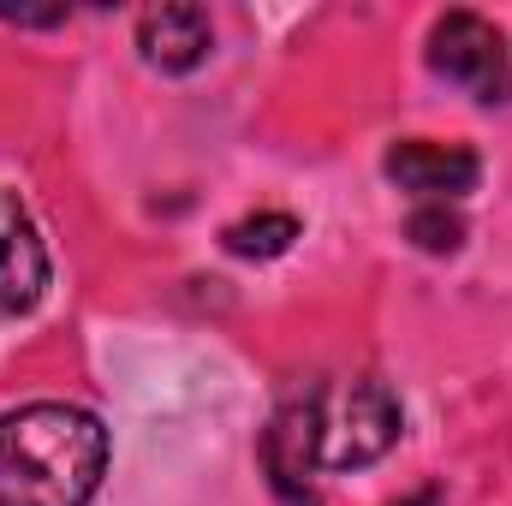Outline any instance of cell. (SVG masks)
<instances>
[{
    "instance_id": "6da1fadb",
    "label": "cell",
    "mask_w": 512,
    "mask_h": 506,
    "mask_svg": "<svg viewBox=\"0 0 512 506\" xmlns=\"http://www.w3.org/2000/svg\"><path fill=\"white\" fill-rule=\"evenodd\" d=\"M393 441H399V399L387 381H310L262 429V465H268V483L280 489V501L316 506V495H310L316 471L376 465Z\"/></svg>"
},
{
    "instance_id": "5b68a950",
    "label": "cell",
    "mask_w": 512,
    "mask_h": 506,
    "mask_svg": "<svg viewBox=\"0 0 512 506\" xmlns=\"http://www.w3.org/2000/svg\"><path fill=\"white\" fill-rule=\"evenodd\" d=\"M382 167L399 191H411V197H423V203H453V197H465V191L477 185V173H483L465 143H429V137H399L382 155Z\"/></svg>"
},
{
    "instance_id": "52a82bcc",
    "label": "cell",
    "mask_w": 512,
    "mask_h": 506,
    "mask_svg": "<svg viewBox=\"0 0 512 506\" xmlns=\"http://www.w3.org/2000/svg\"><path fill=\"white\" fill-rule=\"evenodd\" d=\"M227 251L233 256H280V251H292V239H298V221L292 215H280V209H262V215H245V221H233L227 233Z\"/></svg>"
},
{
    "instance_id": "8992f818",
    "label": "cell",
    "mask_w": 512,
    "mask_h": 506,
    "mask_svg": "<svg viewBox=\"0 0 512 506\" xmlns=\"http://www.w3.org/2000/svg\"><path fill=\"white\" fill-rule=\"evenodd\" d=\"M137 48L155 72H197L215 48L209 12L203 6H149L137 18Z\"/></svg>"
},
{
    "instance_id": "9c48e42d",
    "label": "cell",
    "mask_w": 512,
    "mask_h": 506,
    "mask_svg": "<svg viewBox=\"0 0 512 506\" xmlns=\"http://www.w3.org/2000/svg\"><path fill=\"white\" fill-rule=\"evenodd\" d=\"M399 506H441V495L429 489V495H411V501H399Z\"/></svg>"
},
{
    "instance_id": "7a4b0ae2",
    "label": "cell",
    "mask_w": 512,
    "mask_h": 506,
    "mask_svg": "<svg viewBox=\"0 0 512 506\" xmlns=\"http://www.w3.org/2000/svg\"><path fill=\"white\" fill-rule=\"evenodd\" d=\"M108 477V429L96 411L36 399L0 417V506H90Z\"/></svg>"
},
{
    "instance_id": "ba28073f",
    "label": "cell",
    "mask_w": 512,
    "mask_h": 506,
    "mask_svg": "<svg viewBox=\"0 0 512 506\" xmlns=\"http://www.w3.org/2000/svg\"><path fill=\"white\" fill-rule=\"evenodd\" d=\"M405 233H411L417 251H429V256H447V251L465 245V221H459L447 203H423V209L405 221Z\"/></svg>"
},
{
    "instance_id": "277c9868",
    "label": "cell",
    "mask_w": 512,
    "mask_h": 506,
    "mask_svg": "<svg viewBox=\"0 0 512 506\" xmlns=\"http://www.w3.org/2000/svg\"><path fill=\"white\" fill-rule=\"evenodd\" d=\"M48 292V245L18 191L0 185V322L36 310Z\"/></svg>"
},
{
    "instance_id": "3957f363",
    "label": "cell",
    "mask_w": 512,
    "mask_h": 506,
    "mask_svg": "<svg viewBox=\"0 0 512 506\" xmlns=\"http://www.w3.org/2000/svg\"><path fill=\"white\" fill-rule=\"evenodd\" d=\"M429 72L471 90L477 102H507L512 96V48L507 36L477 18V12H441L429 30Z\"/></svg>"
}]
</instances>
